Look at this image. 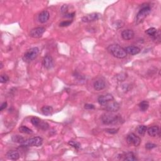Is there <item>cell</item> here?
Segmentation results:
<instances>
[{
    "label": "cell",
    "mask_w": 161,
    "mask_h": 161,
    "mask_svg": "<svg viewBox=\"0 0 161 161\" xmlns=\"http://www.w3.org/2000/svg\"><path fill=\"white\" fill-rule=\"evenodd\" d=\"M50 13L47 10L42 11L38 16V20L39 22L41 23H45L49 20Z\"/></svg>",
    "instance_id": "cell-13"
},
{
    "label": "cell",
    "mask_w": 161,
    "mask_h": 161,
    "mask_svg": "<svg viewBox=\"0 0 161 161\" xmlns=\"http://www.w3.org/2000/svg\"><path fill=\"white\" fill-rule=\"evenodd\" d=\"M3 63L2 62H1V63H0V69H3Z\"/></svg>",
    "instance_id": "cell-36"
},
{
    "label": "cell",
    "mask_w": 161,
    "mask_h": 161,
    "mask_svg": "<svg viewBox=\"0 0 161 161\" xmlns=\"http://www.w3.org/2000/svg\"><path fill=\"white\" fill-rule=\"evenodd\" d=\"M43 66L47 69H51L54 66V59L50 55H47L45 56L43 59Z\"/></svg>",
    "instance_id": "cell-11"
},
{
    "label": "cell",
    "mask_w": 161,
    "mask_h": 161,
    "mask_svg": "<svg viewBox=\"0 0 161 161\" xmlns=\"http://www.w3.org/2000/svg\"><path fill=\"white\" fill-rule=\"evenodd\" d=\"M61 12L64 16L68 13V6L67 5H64L61 8Z\"/></svg>",
    "instance_id": "cell-32"
},
{
    "label": "cell",
    "mask_w": 161,
    "mask_h": 161,
    "mask_svg": "<svg viewBox=\"0 0 161 161\" xmlns=\"http://www.w3.org/2000/svg\"><path fill=\"white\" fill-rule=\"evenodd\" d=\"M121 37L125 40H130L133 39L135 37V32L133 30L126 29L123 30L121 33Z\"/></svg>",
    "instance_id": "cell-12"
},
{
    "label": "cell",
    "mask_w": 161,
    "mask_h": 161,
    "mask_svg": "<svg viewBox=\"0 0 161 161\" xmlns=\"http://www.w3.org/2000/svg\"><path fill=\"white\" fill-rule=\"evenodd\" d=\"M75 16V12H73V13H68L67 14H66V15H64V16L66 17V18H73V17H74Z\"/></svg>",
    "instance_id": "cell-35"
},
{
    "label": "cell",
    "mask_w": 161,
    "mask_h": 161,
    "mask_svg": "<svg viewBox=\"0 0 161 161\" xmlns=\"http://www.w3.org/2000/svg\"><path fill=\"white\" fill-rule=\"evenodd\" d=\"M145 33H147L148 35H149L150 37L153 38L154 40H157V38L160 36L157 32V30L154 27H152L147 29L145 31Z\"/></svg>",
    "instance_id": "cell-18"
},
{
    "label": "cell",
    "mask_w": 161,
    "mask_h": 161,
    "mask_svg": "<svg viewBox=\"0 0 161 161\" xmlns=\"http://www.w3.org/2000/svg\"><path fill=\"white\" fill-rule=\"evenodd\" d=\"M6 157L8 159H10L12 160H16L20 159V155L19 152L16 150H10L8 151L6 154Z\"/></svg>",
    "instance_id": "cell-17"
},
{
    "label": "cell",
    "mask_w": 161,
    "mask_h": 161,
    "mask_svg": "<svg viewBox=\"0 0 161 161\" xmlns=\"http://www.w3.org/2000/svg\"><path fill=\"white\" fill-rule=\"evenodd\" d=\"M136 130L139 135H140L142 136H143L147 132V127L145 125H138Z\"/></svg>",
    "instance_id": "cell-22"
},
{
    "label": "cell",
    "mask_w": 161,
    "mask_h": 161,
    "mask_svg": "<svg viewBox=\"0 0 161 161\" xmlns=\"http://www.w3.org/2000/svg\"><path fill=\"white\" fill-rule=\"evenodd\" d=\"M101 121L104 125H116L120 123L121 121V117L119 115H115L113 113H104L101 116Z\"/></svg>",
    "instance_id": "cell-2"
},
{
    "label": "cell",
    "mask_w": 161,
    "mask_h": 161,
    "mask_svg": "<svg viewBox=\"0 0 161 161\" xmlns=\"http://www.w3.org/2000/svg\"><path fill=\"white\" fill-rule=\"evenodd\" d=\"M93 88L94 90L97 91H101L106 88L105 82L102 79H98L97 81H96L94 82Z\"/></svg>",
    "instance_id": "cell-14"
},
{
    "label": "cell",
    "mask_w": 161,
    "mask_h": 161,
    "mask_svg": "<svg viewBox=\"0 0 161 161\" xmlns=\"http://www.w3.org/2000/svg\"><path fill=\"white\" fill-rule=\"evenodd\" d=\"M68 144L69 145L72 146V147H74L76 149H80V148H81V144H80V143L79 142H76V141H74V140H70V141H69Z\"/></svg>",
    "instance_id": "cell-27"
},
{
    "label": "cell",
    "mask_w": 161,
    "mask_h": 161,
    "mask_svg": "<svg viewBox=\"0 0 161 161\" xmlns=\"http://www.w3.org/2000/svg\"><path fill=\"white\" fill-rule=\"evenodd\" d=\"M43 138L40 137H35L31 138L25 140L23 143H21V147H40L43 143Z\"/></svg>",
    "instance_id": "cell-5"
},
{
    "label": "cell",
    "mask_w": 161,
    "mask_h": 161,
    "mask_svg": "<svg viewBox=\"0 0 161 161\" xmlns=\"http://www.w3.org/2000/svg\"><path fill=\"white\" fill-rule=\"evenodd\" d=\"M100 18V14L97 13H93L86 15L82 18V21L84 23H90L94 21H97Z\"/></svg>",
    "instance_id": "cell-9"
},
{
    "label": "cell",
    "mask_w": 161,
    "mask_h": 161,
    "mask_svg": "<svg viewBox=\"0 0 161 161\" xmlns=\"http://www.w3.org/2000/svg\"><path fill=\"white\" fill-rule=\"evenodd\" d=\"M7 106H8V103H7V102H6V101L3 102V103L1 104V107H0V111H2L3 110L6 109V108H7Z\"/></svg>",
    "instance_id": "cell-34"
},
{
    "label": "cell",
    "mask_w": 161,
    "mask_h": 161,
    "mask_svg": "<svg viewBox=\"0 0 161 161\" xmlns=\"http://www.w3.org/2000/svg\"><path fill=\"white\" fill-rule=\"evenodd\" d=\"M72 23V20H68V21H63L59 23V26L61 27H66L71 25Z\"/></svg>",
    "instance_id": "cell-30"
},
{
    "label": "cell",
    "mask_w": 161,
    "mask_h": 161,
    "mask_svg": "<svg viewBox=\"0 0 161 161\" xmlns=\"http://www.w3.org/2000/svg\"><path fill=\"white\" fill-rule=\"evenodd\" d=\"M150 12H151V7L150 5H149V4L147 3L143 4V5H142L140 10H139V11L138 12V13L137 15L135 22L137 24L142 23L146 17L150 14Z\"/></svg>",
    "instance_id": "cell-3"
},
{
    "label": "cell",
    "mask_w": 161,
    "mask_h": 161,
    "mask_svg": "<svg viewBox=\"0 0 161 161\" xmlns=\"http://www.w3.org/2000/svg\"><path fill=\"white\" fill-rule=\"evenodd\" d=\"M105 132L109 134H116L118 133L119 128H106Z\"/></svg>",
    "instance_id": "cell-29"
},
{
    "label": "cell",
    "mask_w": 161,
    "mask_h": 161,
    "mask_svg": "<svg viewBox=\"0 0 161 161\" xmlns=\"http://www.w3.org/2000/svg\"><path fill=\"white\" fill-rule=\"evenodd\" d=\"M127 54L131 55H135L140 52V49L137 46H128L125 49Z\"/></svg>",
    "instance_id": "cell-15"
},
{
    "label": "cell",
    "mask_w": 161,
    "mask_h": 161,
    "mask_svg": "<svg viewBox=\"0 0 161 161\" xmlns=\"http://www.w3.org/2000/svg\"><path fill=\"white\" fill-rule=\"evenodd\" d=\"M147 133L149 135L152 137L160 135V129L158 126H153L147 129Z\"/></svg>",
    "instance_id": "cell-16"
},
{
    "label": "cell",
    "mask_w": 161,
    "mask_h": 161,
    "mask_svg": "<svg viewBox=\"0 0 161 161\" xmlns=\"http://www.w3.org/2000/svg\"><path fill=\"white\" fill-rule=\"evenodd\" d=\"M41 111L42 113L45 116H50L52 114L54 111L53 108L50 106H44L41 108Z\"/></svg>",
    "instance_id": "cell-20"
},
{
    "label": "cell",
    "mask_w": 161,
    "mask_h": 161,
    "mask_svg": "<svg viewBox=\"0 0 161 161\" xmlns=\"http://www.w3.org/2000/svg\"><path fill=\"white\" fill-rule=\"evenodd\" d=\"M84 108L86 110H94L95 108V106L93 104L87 103V104H85Z\"/></svg>",
    "instance_id": "cell-33"
},
{
    "label": "cell",
    "mask_w": 161,
    "mask_h": 161,
    "mask_svg": "<svg viewBox=\"0 0 161 161\" xmlns=\"http://www.w3.org/2000/svg\"><path fill=\"white\" fill-rule=\"evenodd\" d=\"M121 157H123V158H121V159L123 160H129V161H134V160H137V159L135 157V155H134L133 153L132 152H127L123 155L121 154Z\"/></svg>",
    "instance_id": "cell-19"
},
{
    "label": "cell",
    "mask_w": 161,
    "mask_h": 161,
    "mask_svg": "<svg viewBox=\"0 0 161 161\" xmlns=\"http://www.w3.org/2000/svg\"><path fill=\"white\" fill-rule=\"evenodd\" d=\"M39 52H40V50L37 47L30 48L25 52L22 59L24 62L27 63L32 62L37 58Z\"/></svg>",
    "instance_id": "cell-4"
},
{
    "label": "cell",
    "mask_w": 161,
    "mask_h": 161,
    "mask_svg": "<svg viewBox=\"0 0 161 161\" xmlns=\"http://www.w3.org/2000/svg\"><path fill=\"white\" fill-rule=\"evenodd\" d=\"M45 32L44 27H36L33 28L30 32V36L32 38H40Z\"/></svg>",
    "instance_id": "cell-8"
},
{
    "label": "cell",
    "mask_w": 161,
    "mask_h": 161,
    "mask_svg": "<svg viewBox=\"0 0 161 161\" xmlns=\"http://www.w3.org/2000/svg\"><path fill=\"white\" fill-rule=\"evenodd\" d=\"M127 142L128 144L134 147H138L141 143V139L137 135L133 133H129L127 137Z\"/></svg>",
    "instance_id": "cell-6"
},
{
    "label": "cell",
    "mask_w": 161,
    "mask_h": 161,
    "mask_svg": "<svg viewBox=\"0 0 161 161\" xmlns=\"http://www.w3.org/2000/svg\"><path fill=\"white\" fill-rule=\"evenodd\" d=\"M11 140L13 142L15 143H23L25 140V138L21 135H13L11 137Z\"/></svg>",
    "instance_id": "cell-24"
},
{
    "label": "cell",
    "mask_w": 161,
    "mask_h": 161,
    "mask_svg": "<svg viewBox=\"0 0 161 161\" xmlns=\"http://www.w3.org/2000/svg\"><path fill=\"white\" fill-rule=\"evenodd\" d=\"M105 106H106V110L108 112H110V113H115L116 111H118L120 108V104L118 102L114 101V100L106 104Z\"/></svg>",
    "instance_id": "cell-10"
},
{
    "label": "cell",
    "mask_w": 161,
    "mask_h": 161,
    "mask_svg": "<svg viewBox=\"0 0 161 161\" xmlns=\"http://www.w3.org/2000/svg\"><path fill=\"white\" fill-rule=\"evenodd\" d=\"M157 147V145L153 143H147L145 144V149L147 150H152Z\"/></svg>",
    "instance_id": "cell-31"
},
{
    "label": "cell",
    "mask_w": 161,
    "mask_h": 161,
    "mask_svg": "<svg viewBox=\"0 0 161 161\" xmlns=\"http://www.w3.org/2000/svg\"><path fill=\"white\" fill-rule=\"evenodd\" d=\"M114 97L111 94H106L104 95H100L98 98V101L100 105L105 106L109 102L113 101Z\"/></svg>",
    "instance_id": "cell-7"
},
{
    "label": "cell",
    "mask_w": 161,
    "mask_h": 161,
    "mask_svg": "<svg viewBox=\"0 0 161 161\" xmlns=\"http://www.w3.org/2000/svg\"><path fill=\"white\" fill-rule=\"evenodd\" d=\"M38 128L39 129L42 130H47L49 128V125L48 124L47 122H45V121H43L42 120L40 123L39 124Z\"/></svg>",
    "instance_id": "cell-26"
},
{
    "label": "cell",
    "mask_w": 161,
    "mask_h": 161,
    "mask_svg": "<svg viewBox=\"0 0 161 161\" xmlns=\"http://www.w3.org/2000/svg\"><path fill=\"white\" fill-rule=\"evenodd\" d=\"M107 50L113 57L118 59H124L127 57V54L125 49L118 44H111L107 47Z\"/></svg>",
    "instance_id": "cell-1"
},
{
    "label": "cell",
    "mask_w": 161,
    "mask_h": 161,
    "mask_svg": "<svg viewBox=\"0 0 161 161\" xmlns=\"http://www.w3.org/2000/svg\"><path fill=\"white\" fill-rule=\"evenodd\" d=\"M138 107L140 108V110L142 112L146 111L148 108L149 107V103L145 100H143V101H141L140 103L138 104Z\"/></svg>",
    "instance_id": "cell-21"
},
{
    "label": "cell",
    "mask_w": 161,
    "mask_h": 161,
    "mask_svg": "<svg viewBox=\"0 0 161 161\" xmlns=\"http://www.w3.org/2000/svg\"><path fill=\"white\" fill-rule=\"evenodd\" d=\"M18 130L20 133L25 134H32L33 133L32 130L29 128L27 127H26V126H21V127H19Z\"/></svg>",
    "instance_id": "cell-23"
},
{
    "label": "cell",
    "mask_w": 161,
    "mask_h": 161,
    "mask_svg": "<svg viewBox=\"0 0 161 161\" xmlns=\"http://www.w3.org/2000/svg\"><path fill=\"white\" fill-rule=\"evenodd\" d=\"M41 120L39 118H37V117H32V118H31V120H30V121H31L32 124L35 126V127H36L38 128L39 124L41 122Z\"/></svg>",
    "instance_id": "cell-25"
},
{
    "label": "cell",
    "mask_w": 161,
    "mask_h": 161,
    "mask_svg": "<svg viewBox=\"0 0 161 161\" xmlns=\"http://www.w3.org/2000/svg\"><path fill=\"white\" fill-rule=\"evenodd\" d=\"M9 77L6 74H1L0 76V82L1 83H6L8 81H9Z\"/></svg>",
    "instance_id": "cell-28"
}]
</instances>
